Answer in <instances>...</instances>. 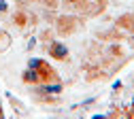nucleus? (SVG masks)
I'll return each instance as SVG.
<instances>
[{
  "instance_id": "obj_3",
  "label": "nucleus",
  "mask_w": 134,
  "mask_h": 119,
  "mask_svg": "<svg viewBox=\"0 0 134 119\" xmlns=\"http://www.w3.org/2000/svg\"><path fill=\"white\" fill-rule=\"evenodd\" d=\"M41 66V60H30V68H38Z\"/></svg>"
},
{
  "instance_id": "obj_1",
  "label": "nucleus",
  "mask_w": 134,
  "mask_h": 119,
  "mask_svg": "<svg viewBox=\"0 0 134 119\" xmlns=\"http://www.w3.org/2000/svg\"><path fill=\"white\" fill-rule=\"evenodd\" d=\"M51 53H53L55 58H66V47H64V45H55V47L51 49Z\"/></svg>"
},
{
  "instance_id": "obj_4",
  "label": "nucleus",
  "mask_w": 134,
  "mask_h": 119,
  "mask_svg": "<svg viewBox=\"0 0 134 119\" xmlns=\"http://www.w3.org/2000/svg\"><path fill=\"white\" fill-rule=\"evenodd\" d=\"M0 9H2V11L7 9V2H4V0H0Z\"/></svg>"
},
{
  "instance_id": "obj_2",
  "label": "nucleus",
  "mask_w": 134,
  "mask_h": 119,
  "mask_svg": "<svg viewBox=\"0 0 134 119\" xmlns=\"http://www.w3.org/2000/svg\"><path fill=\"white\" fill-rule=\"evenodd\" d=\"M36 79H38V75H36L34 70H28V72H26V81H36Z\"/></svg>"
}]
</instances>
